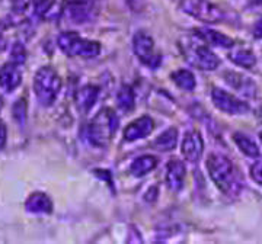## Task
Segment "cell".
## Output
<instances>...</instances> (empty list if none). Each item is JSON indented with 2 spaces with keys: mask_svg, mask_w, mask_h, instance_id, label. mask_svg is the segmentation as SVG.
<instances>
[{
  "mask_svg": "<svg viewBox=\"0 0 262 244\" xmlns=\"http://www.w3.org/2000/svg\"><path fill=\"white\" fill-rule=\"evenodd\" d=\"M12 113H13L15 121L24 127L25 122H27V104H25V99H19V101L15 102L13 108H12Z\"/></svg>",
  "mask_w": 262,
  "mask_h": 244,
  "instance_id": "d4e9b609",
  "label": "cell"
},
{
  "mask_svg": "<svg viewBox=\"0 0 262 244\" xmlns=\"http://www.w3.org/2000/svg\"><path fill=\"white\" fill-rule=\"evenodd\" d=\"M94 0H69L66 13L75 23H84L92 19Z\"/></svg>",
  "mask_w": 262,
  "mask_h": 244,
  "instance_id": "30bf717a",
  "label": "cell"
},
{
  "mask_svg": "<svg viewBox=\"0 0 262 244\" xmlns=\"http://www.w3.org/2000/svg\"><path fill=\"white\" fill-rule=\"evenodd\" d=\"M118 116L111 109H102L88 127V138L96 147H105L118 128Z\"/></svg>",
  "mask_w": 262,
  "mask_h": 244,
  "instance_id": "277c9868",
  "label": "cell"
},
{
  "mask_svg": "<svg viewBox=\"0 0 262 244\" xmlns=\"http://www.w3.org/2000/svg\"><path fill=\"white\" fill-rule=\"evenodd\" d=\"M6 138H8V130H6L5 122L0 119V149H3V147H5V144H6Z\"/></svg>",
  "mask_w": 262,
  "mask_h": 244,
  "instance_id": "f1b7e54d",
  "label": "cell"
},
{
  "mask_svg": "<svg viewBox=\"0 0 262 244\" xmlns=\"http://www.w3.org/2000/svg\"><path fill=\"white\" fill-rule=\"evenodd\" d=\"M258 118H259V121L262 124V108H259V111H258Z\"/></svg>",
  "mask_w": 262,
  "mask_h": 244,
  "instance_id": "1f68e13d",
  "label": "cell"
},
{
  "mask_svg": "<svg viewBox=\"0 0 262 244\" xmlns=\"http://www.w3.org/2000/svg\"><path fill=\"white\" fill-rule=\"evenodd\" d=\"M181 153L189 163H196L204 153V141L201 134L195 130L188 131L181 144Z\"/></svg>",
  "mask_w": 262,
  "mask_h": 244,
  "instance_id": "9c48e42d",
  "label": "cell"
},
{
  "mask_svg": "<svg viewBox=\"0 0 262 244\" xmlns=\"http://www.w3.org/2000/svg\"><path fill=\"white\" fill-rule=\"evenodd\" d=\"M58 48L69 57H84L94 58L101 53V45L96 41L84 39L76 32H63L57 38Z\"/></svg>",
  "mask_w": 262,
  "mask_h": 244,
  "instance_id": "5b68a950",
  "label": "cell"
},
{
  "mask_svg": "<svg viewBox=\"0 0 262 244\" xmlns=\"http://www.w3.org/2000/svg\"><path fill=\"white\" fill-rule=\"evenodd\" d=\"M34 10L38 18L46 20H54L61 13V9L56 3V0H34Z\"/></svg>",
  "mask_w": 262,
  "mask_h": 244,
  "instance_id": "ac0fdd59",
  "label": "cell"
},
{
  "mask_svg": "<svg viewBox=\"0 0 262 244\" xmlns=\"http://www.w3.org/2000/svg\"><path fill=\"white\" fill-rule=\"evenodd\" d=\"M233 140L236 145L239 147V150L246 154L248 157H251V159L259 157V147L256 145V142L251 137H248L244 132H234Z\"/></svg>",
  "mask_w": 262,
  "mask_h": 244,
  "instance_id": "ffe728a7",
  "label": "cell"
},
{
  "mask_svg": "<svg viewBox=\"0 0 262 244\" xmlns=\"http://www.w3.org/2000/svg\"><path fill=\"white\" fill-rule=\"evenodd\" d=\"M133 50L143 64L150 68H158L162 63V56L155 53V41L146 32H137L133 38Z\"/></svg>",
  "mask_w": 262,
  "mask_h": 244,
  "instance_id": "52a82bcc",
  "label": "cell"
},
{
  "mask_svg": "<svg viewBox=\"0 0 262 244\" xmlns=\"http://www.w3.org/2000/svg\"><path fill=\"white\" fill-rule=\"evenodd\" d=\"M27 60V51L22 42H15L10 48V61L15 64H24Z\"/></svg>",
  "mask_w": 262,
  "mask_h": 244,
  "instance_id": "484cf974",
  "label": "cell"
},
{
  "mask_svg": "<svg viewBox=\"0 0 262 244\" xmlns=\"http://www.w3.org/2000/svg\"><path fill=\"white\" fill-rule=\"evenodd\" d=\"M0 3H2V0H0Z\"/></svg>",
  "mask_w": 262,
  "mask_h": 244,
  "instance_id": "e575fe53",
  "label": "cell"
},
{
  "mask_svg": "<svg viewBox=\"0 0 262 244\" xmlns=\"http://www.w3.org/2000/svg\"><path fill=\"white\" fill-rule=\"evenodd\" d=\"M181 51L191 66L204 71H214L220 66V60L208 48L207 42L192 32V37H185L181 41Z\"/></svg>",
  "mask_w": 262,
  "mask_h": 244,
  "instance_id": "6da1fadb",
  "label": "cell"
},
{
  "mask_svg": "<svg viewBox=\"0 0 262 244\" xmlns=\"http://www.w3.org/2000/svg\"><path fill=\"white\" fill-rule=\"evenodd\" d=\"M29 214H50L53 211V201L44 192H34L25 202Z\"/></svg>",
  "mask_w": 262,
  "mask_h": 244,
  "instance_id": "9a60e30c",
  "label": "cell"
},
{
  "mask_svg": "<svg viewBox=\"0 0 262 244\" xmlns=\"http://www.w3.org/2000/svg\"><path fill=\"white\" fill-rule=\"evenodd\" d=\"M117 104H118V108L124 112H130V111L134 109L136 94H134V90L131 89L130 86L124 85L120 87V90L117 93Z\"/></svg>",
  "mask_w": 262,
  "mask_h": 244,
  "instance_id": "cb8c5ba5",
  "label": "cell"
},
{
  "mask_svg": "<svg viewBox=\"0 0 262 244\" xmlns=\"http://www.w3.org/2000/svg\"><path fill=\"white\" fill-rule=\"evenodd\" d=\"M211 97H213V102H214L215 108L226 113L241 115V113H246L249 111L248 104L242 102L241 99H237L233 94L227 93L223 89L214 87L213 92H211Z\"/></svg>",
  "mask_w": 262,
  "mask_h": 244,
  "instance_id": "ba28073f",
  "label": "cell"
},
{
  "mask_svg": "<svg viewBox=\"0 0 262 244\" xmlns=\"http://www.w3.org/2000/svg\"><path fill=\"white\" fill-rule=\"evenodd\" d=\"M61 90V79L53 67H41L34 77V92L42 106H51Z\"/></svg>",
  "mask_w": 262,
  "mask_h": 244,
  "instance_id": "3957f363",
  "label": "cell"
},
{
  "mask_svg": "<svg viewBox=\"0 0 262 244\" xmlns=\"http://www.w3.org/2000/svg\"><path fill=\"white\" fill-rule=\"evenodd\" d=\"M153 127H155V122L150 118L149 115H144L139 119L133 121L125 128L124 131V140L125 141H137L147 137L150 132L153 131Z\"/></svg>",
  "mask_w": 262,
  "mask_h": 244,
  "instance_id": "7c38bea8",
  "label": "cell"
},
{
  "mask_svg": "<svg viewBox=\"0 0 262 244\" xmlns=\"http://www.w3.org/2000/svg\"><path fill=\"white\" fill-rule=\"evenodd\" d=\"M181 9L191 18L206 23H217L225 19L223 10L208 0H181Z\"/></svg>",
  "mask_w": 262,
  "mask_h": 244,
  "instance_id": "8992f818",
  "label": "cell"
},
{
  "mask_svg": "<svg viewBox=\"0 0 262 244\" xmlns=\"http://www.w3.org/2000/svg\"><path fill=\"white\" fill-rule=\"evenodd\" d=\"M156 166H158V159L155 156L146 154V156L137 157L131 163L130 172L134 178H141V176L147 175L151 170L156 169Z\"/></svg>",
  "mask_w": 262,
  "mask_h": 244,
  "instance_id": "d6986e66",
  "label": "cell"
},
{
  "mask_svg": "<svg viewBox=\"0 0 262 244\" xmlns=\"http://www.w3.org/2000/svg\"><path fill=\"white\" fill-rule=\"evenodd\" d=\"M170 79H172L173 83L178 86L179 89H182V90L191 92V90L195 89V76L192 75L189 70H184V68L177 70V71H173V73L170 75Z\"/></svg>",
  "mask_w": 262,
  "mask_h": 244,
  "instance_id": "603a6c76",
  "label": "cell"
},
{
  "mask_svg": "<svg viewBox=\"0 0 262 244\" xmlns=\"http://www.w3.org/2000/svg\"><path fill=\"white\" fill-rule=\"evenodd\" d=\"M259 137H261V140H262V132H261V134H259Z\"/></svg>",
  "mask_w": 262,
  "mask_h": 244,
  "instance_id": "836d02e7",
  "label": "cell"
},
{
  "mask_svg": "<svg viewBox=\"0 0 262 244\" xmlns=\"http://www.w3.org/2000/svg\"><path fill=\"white\" fill-rule=\"evenodd\" d=\"M5 47H6V42H5V39H3V38L0 37V51H3Z\"/></svg>",
  "mask_w": 262,
  "mask_h": 244,
  "instance_id": "4dcf8cb0",
  "label": "cell"
},
{
  "mask_svg": "<svg viewBox=\"0 0 262 244\" xmlns=\"http://www.w3.org/2000/svg\"><path fill=\"white\" fill-rule=\"evenodd\" d=\"M2 108H3V99H2V96H0V111H2Z\"/></svg>",
  "mask_w": 262,
  "mask_h": 244,
  "instance_id": "d6a6232c",
  "label": "cell"
},
{
  "mask_svg": "<svg viewBox=\"0 0 262 244\" xmlns=\"http://www.w3.org/2000/svg\"><path fill=\"white\" fill-rule=\"evenodd\" d=\"M98 97H99V87L94 85H86L76 92L75 104L80 112L88 113L96 104Z\"/></svg>",
  "mask_w": 262,
  "mask_h": 244,
  "instance_id": "5bb4252c",
  "label": "cell"
},
{
  "mask_svg": "<svg viewBox=\"0 0 262 244\" xmlns=\"http://www.w3.org/2000/svg\"><path fill=\"white\" fill-rule=\"evenodd\" d=\"M22 83V71L19 68V64L15 63H6L0 67V87L5 92H13L19 85Z\"/></svg>",
  "mask_w": 262,
  "mask_h": 244,
  "instance_id": "8fae6325",
  "label": "cell"
},
{
  "mask_svg": "<svg viewBox=\"0 0 262 244\" xmlns=\"http://www.w3.org/2000/svg\"><path fill=\"white\" fill-rule=\"evenodd\" d=\"M178 144V130L177 128H168L163 131L155 141V147L160 151L173 150Z\"/></svg>",
  "mask_w": 262,
  "mask_h": 244,
  "instance_id": "7402d4cb",
  "label": "cell"
},
{
  "mask_svg": "<svg viewBox=\"0 0 262 244\" xmlns=\"http://www.w3.org/2000/svg\"><path fill=\"white\" fill-rule=\"evenodd\" d=\"M253 37L262 39V19L261 20H258V22L255 23V27H253Z\"/></svg>",
  "mask_w": 262,
  "mask_h": 244,
  "instance_id": "f546056e",
  "label": "cell"
},
{
  "mask_svg": "<svg viewBox=\"0 0 262 244\" xmlns=\"http://www.w3.org/2000/svg\"><path fill=\"white\" fill-rule=\"evenodd\" d=\"M251 176L258 185L262 186V161H256L251 167Z\"/></svg>",
  "mask_w": 262,
  "mask_h": 244,
  "instance_id": "83f0119b",
  "label": "cell"
},
{
  "mask_svg": "<svg viewBox=\"0 0 262 244\" xmlns=\"http://www.w3.org/2000/svg\"><path fill=\"white\" fill-rule=\"evenodd\" d=\"M226 82L236 89L239 93H242L246 97H255L256 96V86L251 79L245 77V76L239 75V73H226L225 75Z\"/></svg>",
  "mask_w": 262,
  "mask_h": 244,
  "instance_id": "2e32d148",
  "label": "cell"
},
{
  "mask_svg": "<svg viewBox=\"0 0 262 244\" xmlns=\"http://www.w3.org/2000/svg\"><path fill=\"white\" fill-rule=\"evenodd\" d=\"M185 164L178 159L170 160L166 166V185L172 192H179L184 188Z\"/></svg>",
  "mask_w": 262,
  "mask_h": 244,
  "instance_id": "4fadbf2b",
  "label": "cell"
},
{
  "mask_svg": "<svg viewBox=\"0 0 262 244\" xmlns=\"http://www.w3.org/2000/svg\"><path fill=\"white\" fill-rule=\"evenodd\" d=\"M198 37L201 38L204 42H207L208 45H214V47L220 48H232L233 47L234 41L232 38H229L222 32H217L213 29L208 28H200L194 31Z\"/></svg>",
  "mask_w": 262,
  "mask_h": 244,
  "instance_id": "e0dca14e",
  "label": "cell"
},
{
  "mask_svg": "<svg viewBox=\"0 0 262 244\" xmlns=\"http://www.w3.org/2000/svg\"><path fill=\"white\" fill-rule=\"evenodd\" d=\"M10 2L16 13H24L31 5H34V0H10Z\"/></svg>",
  "mask_w": 262,
  "mask_h": 244,
  "instance_id": "4316f807",
  "label": "cell"
},
{
  "mask_svg": "<svg viewBox=\"0 0 262 244\" xmlns=\"http://www.w3.org/2000/svg\"><path fill=\"white\" fill-rule=\"evenodd\" d=\"M207 170L211 180L215 183V186L220 189L223 193H233L237 190V180H236V173H234L233 163L230 159H227L223 154H210L207 159Z\"/></svg>",
  "mask_w": 262,
  "mask_h": 244,
  "instance_id": "7a4b0ae2",
  "label": "cell"
},
{
  "mask_svg": "<svg viewBox=\"0 0 262 244\" xmlns=\"http://www.w3.org/2000/svg\"><path fill=\"white\" fill-rule=\"evenodd\" d=\"M229 58L233 61L236 66L244 67V68H252L256 64V58L251 50L246 48H234L229 54Z\"/></svg>",
  "mask_w": 262,
  "mask_h": 244,
  "instance_id": "44dd1931",
  "label": "cell"
}]
</instances>
